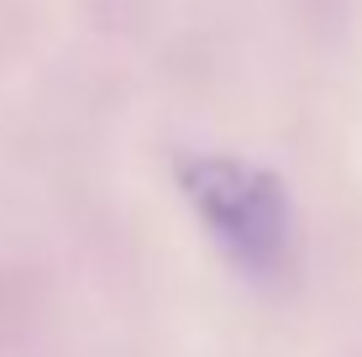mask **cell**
<instances>
[{
  "mask_svg": "<svg viewBox=\"0 0 362 357\" xmlns=\"http://www.w3.org/2000/svg\"><path fill=\"white\" fill-rule=\"evenodd\" d=\"M179 179H184V194L199 211V221L210 226V237L226 247L236 268L268 279L289 263L294 211H289L284 184L268 168L226 158V153H205V158H184Z\"/></svg>",
  "mask_w": 362,
  "mask_h": 357,
  "instance_id": "6da1fadb",
  "label": "cell"
}]
</instances>
